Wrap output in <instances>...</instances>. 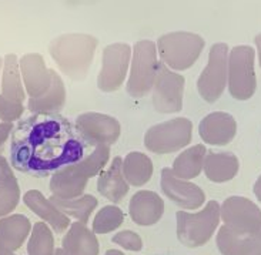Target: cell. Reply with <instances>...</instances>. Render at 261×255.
<instances>
[{
    "mask_svg": "<svg viewBox=\"0 0 261 255\" xmlns=\"http://www.w3.org/2000/svg\"><path fill=\"white\" fill-rule=\"evenodd\" d=\"M128 214L134 224L140 227L154 225L163 218L164 214V200L160 194L150 190H140L128 203Z\"/></svg>",
    "mask_w": 261,
    "mask_h": 255,
    "instance_id": "16",
    "label": "cell"
},
{
    "mask_svg": "<svg viewBox=\"0 0 261 255\" xmlns=\"http://www.w3.org/2000/svg\"><path fill=\"white\" fill-rule=\"evenodd\" d=\"M109 161H110V146L99 144L94 146L80 161H77V165L87 177L93 178L99 177V174L106 168Z\"/></svg>",
    "mask_w": 261,
    "mask_h": 255,
    "instance_id": "31",
    "label": "cell"
},
{
    "mask_svg": "<svg viewBox=\"0 0 261 255\" xmlns=\"http://www.w3.org/2000/svg\"><path fill=\"white\" fill-rule=\"evenodd\" d=\"M32 222L23 214H10L0 218V249L14 252L28 240Z\"/></svg>",
    "mask_w": 261,
    "mask_h": 255,
    "instance_id": "21",
    "label": "cell"
},
{
    "mask_svg": "<svg viewBox=\"0 0 261 255\" xmlns=\"http://www.w3.org/2000/svg\"><path fill=\"white\" fill-rule=\"evenodd\" d=\"M237 134V121L226 111H213L198 124L200 138L210 146H227Z\"/></svg>",
    "mask_w": 261,
    "mask_h": 255,
    "instance_id": "15",
    "label": "cell"
},
{
    "mask_svg": "<svg viewBox=\"0 0 261 255\" xmlns=\"http://www.w3.org/2000/svg\"><path fill=\"white\" fill-rule=\"evenodd\" d=\"M20 203L19 184L0 185V218L13 213Z\"/></svg>",
    "mask_w": 261,
    "mask_h": 255,
    "instance_id": "32",
    "label": "cell"
},
{
    "mask_svg": "<svg viewBox=\"0 0 261 255\" xmlns=\"http://www.w3.org/2000/svg\"><path fill=\"white\" fill-rule=\"evenodd\" d=\"M228 51L226 43H214L210 49L208 62L197 80V92L205 103H216L227 89Z\"/></svg>",
    "mask_w": 261,
    "mask_h": 255,
    "instance_id": "8",
    "label": "cell"
},
{
    "mask_svg": "<svg viewBox=\"0 0 261 255\" xmlns=\"http://www.w3.org/2000/svg\"><path fill=\"white\" fill-rule=\"evenodd\" d=\"M240 170V161L236 154L230 151H207L204 158V171L205 177L212 183H227L231 181Z\"/></svg>",
    "mask_w": 261,
    "mask_h": 255,
    "instance_id": "22",
    "label": "cell"
},
{
    "mask_svg": "<svg viewBox=\"0 0 261 255\" xmlns=\"http://www.w3.org/2000/svg\"><path fill=\"white\" fill-rule=\"evenodd\" d=\"M2 69H3V59L0 57V76H2Z\"/></svg>",
    "mask_w": 261,
    "mask_h": 255,
    "instance_id": "43",
    "label": "cell"
},
{
    "mask_svg": "<svg viewBox=\"0 0 261 255\" xmlns=\"http://www.w3.org/2000/svg\"><path fill=\"white\" fill-rule=\"evenodd\" d=\"M24 104L16 103L0 94V123H14L20 120L24 113Z\"/></svg>",
    "mask_w": 261,
    "mask_h": 255,
    "instance_id": "33",
    "label": "cell"
},
{
    "mask_svg": "<svg viewBox=\"0 0 261 255\" xmlns=\"http://www.w3.org/2000/svg\"><path fill=\"white\" fill-rule=\"evenodd\" d=\"M67 92L62 76L53 70L51 84L47 92L43 93L39 97H29L28 108L33 114H56L66 104Z\"/></svg>",
    "mask_w": 261,
    "mask_h": 255,
    "instance_id": "23",
    "label": "cell"
},
{
    "mask_svg": "<svg viewBox=\"0 0 261 255\" xmlns=\"http://www.w3.org/2000/svg\"><path fill=\"white\" fill-rule=\"evenodd\" d=\"M92 149L74 123L60 113L32 114L12 131L10 164L29 176L46 177L80 161Z\"/></svg>",
    "mask_w": 261,
    "mask_h": 255,
    "instance_id": "1",
    "label": "cell"
},
{
    "mask_svg": "<svg viewBox=\"0 0 261 255\" xmlns=\"http://www.w3.org/2000/svg\"><path fill=\"white\" fill-rule=\"evenodd\" d=\"M0 87H2V96H5L6 99L13 100L16 103H24L28 94L21 80L19 59L13 53L6 54L3 59Z\"/></svg>",
    "mask_w": 261,
    "mask_h": 255,
    "instance_id": "24",
    "label": "cell"
},
{
    "mask_svg": "<svg viewBox=\"0 0 261 255\" xmlns=\"http://www.w3.org/2000/svg\"><path fill=\"white\" fill-rule=\"evenodd\" d=\"M160 187L164 195L184 211L198 210L205 204V192L189 180L176 177L170 167L162 170Z\"/></svg>",
    "mask_w": 261,
    "mask_h": 255,
    "instance_id": "13",
    "label": "cell"
},
{
    "mask_svg": "<svg viewBox=\"0 0 261 255\" xmlns=\"http://www.w3.org/2000/svg\"><path fill=\"white\" fill-rule=\"evenodd\" d=\"M254 43H255V53H257V57H258V64H260L261 67V33L255 36L254 39Z\"/></svg>",
    "mask_w": 261,
    "mask_h": 255,
    "instance_id": "38",
    "label": "cell"
},
{
    "mask_svg": "<svg viewBox=\"0 0 261 255\" xmlns=\"http://www.w3.org/2000/svg\"><path fill=\"white\" fill-rule=\"evenodd\" d=\"M132 62V46L127 43H113L103 49L101 69L97 76V87L103 93L120 90L128 76Z\"/></svg>",
    "mask_w": 261,
    "mask_h": 255,
    "instance_id": "10",
    "label": "cell"
},
{
    "mask_svg": "<svg viewBox=\"0 0 261 255\" xmlns=\"http://www.w3.org/2000/svg\"><path fill=\"white\" fill-rule=\"evenodd\" d=\"M121 170L128 185L143 187L153 177L154 165L147 154L141 151H130L127 156L123 158Z\"/></svg>",
    "mask_w": 261,
    "mask_h": 255,
    "instance_id": "26",
    "label": "cell"
},
{
    "mask_svg": "<svg viewBox=\"0 0 261 255\" xmlns=\"http://www.w3.org/2000/svg\"><path fill=\"white\" fill-rule=\"evenodd\" d=\"M74 126L80 135L90 146H112L120 138L121 124L113 116L96 111H86L79 114Z\"/></svg>",
    "mask_w": 261,
    "mask_h": 255,
    "instance_id": "12",
    "label": "cell"
},
{
    "mask_svg": "<svg viewBox=\"0 0 261 255\" xmlns=\"http://www.w3.org/2000/svg\"><path fill=\"white\" fill-rule=\"evenodd\" d=\"M90 178L80 170L77 163L66 165L55 171L50 177V191L53 197L59 199H76L85 194Z\"/></svg>",
    "mask_w": 261,
    "mask_h": 255,
    "instance_id": "17",
    "label": "cell"
},
{
    "mask_svg": "<svg viewBox=\"0 0 261 255\" xmlns=\"http://www.w3.org/2000/svg\"><path fill=\"white\" fill-rule=\"evenodd\" d=\"M216 245L221 255H251L253 235L239 234L221 225L216 237Z\"/></svg>",
    "mask_w": 261,
    "mask_h": 255,
    "instance_id": "28",
    "label": "cell"
},
{
    "mask_svg": "<svg viewBox=\"0 0 261 255\" xmlns=\"http://www.w3.org/2000/svg\"><path fill=\"white\" fill-rule=\"evenodd\" d=\"M50 200L57 206V208L66 214L69 218L80 221L87 224L94 210L99 206V200L92 194H83L76 199H59V197H50Z\"/></svg>",
    "mask_w": 261,
    "mask_h": 255,
    "instance_id": "27",
    "label": "cell"
},
{
    "mask_svg": "<svg viewBox=\"0 0 261 255\" xmlns=\"http://www.w3.org/2000/svg\"><path fill=\"white\" fill-rule=\"evenodd\" d=\"M0 251H2V249H0Z\"/></svg>",
    "mask_w": 261,
    "mask_h": 255,
    "instance_id": "44",
    "label": "cell"
},
{
    "mask_svg": "<svg viewBox=\"0 0 261 255\" xmlns=\"http://www.w3.org/2000/svg\"><path fill=\"white\" fill-rule=\"evenodd\" d=\"M193 140V121L174 117L154 124L144 134V147L153 154H171L187 149Z\"/></svg>",
    "mask_w": 261,
    "mask_h": 255,
    "instance_id": "7",
    "label": "cell"
},
{
    "mask_svg": "<svg viewBox=\"0 0 261 255\" xmlns=\"http://www.w3.org/2000/svg\"><path fill=\"white\" fill-rule=\"evenodd\" d=\"M55 237L46 222H36L29 235L28 255H55Z\"/></svg>",
    "mask_w": 261,
    "mask_h": 255,
    "instance_id": "29",
    "label": "cell"
},
{
    "mask_svg": "<svg viewBox=\"0 0 261 255\" xmlns=\"http://www.w3.org/2000/svg\"><path fill=\"white\" fill-rule=\"evenodd\" d=\"M220 220L239 234L254 235L261 230V210L251 200L231 195L220 206Z\"/></svg>",
    "mask_w": 261,
    "mask_h": 255,
    "instance_id": "11",
    "label": "cell"
},
{
    "mask_svg": "<svg viewBox=\"0 0 261 255\" xmlns=\"http://www.w3.org/2000/svg\"><path fill=\"white\" fill-rule=\"evenodd\" d=\"M105 255H124L121 251H119V249H109V251H106V254Z\"/></svg>",
    "mask_w": 261,
    "mask_h": 255,
    "instance_id": "40",
    "label": "cell"
},
{
    "mask_svg": "<svg viewBox=\"0 0 261 255\" xmlns=\"http://www.w3.org/2000/svg\"><path fill=\"white\" fill-rule=\"evenodd\" d=\"M62 248L67 255H99L97 235L85 222H71L62 241Z\"/></svg>",
    "mask_w": 261,
    "mask_h": 255,
    "instance_id": "20",
    "label": "cell"
},
{
    "mask_svg": "<svg viewBox=\"0 0 261 255\" xmlns=\"http://www.w3.org/2000/svg\"><path fill=\"white\" fill-rule=\"evenodd\" d=\"M227 87L233 99L247 101L257 90L255 50L247 44L236 46L228 51Z\"/></svg>",
    "mask_w": 261,
    "mask_h": 255,
    "instance_id": "6",
    "label": "cell"
},
{
    "mask_svg": "<svg viewBox=\"0 0 261 255\" xmlns=\"http://www.w3.org/2000/svg\"><path fill=\"white\" fill-rule=\"evenodd\" d=\"M124 221V213L117 206H105L94 215L92 230L96 235L110 234L120 227Z\"/></svg>",
    "mask_w": 261,
    "mask_h": 255,
    "instance_id": "30",
    "label": "cell"
},
{
    "mask_svg": "<svg viewBox=\"0 0 261 255\" xmlns=\"http://www.w3.org/2000/svg\"><path fill=\"white\" fill-rule=\"evenodd\" d=\"M23 203L28 207L30 211L42 218L43 222H46L50 228H53V231L60 234L64 233L67 228L70 227V218L63 214L57 206L47 199L42 191L39 190H29L24 195H23Z\"/></svg>",
    "mask_w": 261,
    "mask_h": 255,
    "instance_id": "18",
    "label": "cell"
},
{
    "mask_svg": "<svg viewBox=\"0 0 261 255\" xmlns=\"http://www.w3.org/2000/svg\"><path fill=\"white\" fill-rule=\"evenodd\" d=\"M204 39L191 32H171L155 43L159 59L173 71H184L194 66L204 50Z\"/></svg>",
    "mask_w": 261,
    "mask_h": 255,
    "instance_id": "3",
    "label": "cell"
},
{
    "mask_svg": "<svg viewBox=\"0 0 261 255\" xmlns=\"http://www.w3.org/2000/svg\"><path fill=\"white\" fill-rule=\"evenodd\" d=\"M0 255H16L14 252H7V251H0Z\"/></svg>",
    "mask_w": 261,
    "mask_h": 255,
    "instance_id": "42",
    "label": "cell"
},
{
    "mask_svg": "<svg viewBox=\"0 0 261 255\" xmlns=\"http://www.w3.org/2000/svg\"><path fill=\"white\" fill-rule=\"evenodd\" d=\"M19 184L17 178L14 176L12 164L6 160V157L0 154V185H13Z\"/></svg>",
    "mask_w": 261,
    "mask_h": 255,
    "instance_id": "35",
    "label": "cell"
},
{
    "mask_svg": "<svg viewBox=\"0 0 261 255\" xmlns=\"http://www.w3.org/2000/svg\"><path fill=\"white\" fill-rule=\"evenodd\" d=\"M13 128V123H0V150L5 147L6 141L10 138Z\"/></svg>",
    "mask_w": 261,
    "mask_h": 255,
    "instance_id": "36",
    "label": "cell"
},
{
    "mask_svg": "<svg viewBox=\"0 0 261 255\" xmlns=\"http://www.w3.org/2000/svg\"><path fill=\"white\" fill-rule=\"evenodd\" d=\"M112 241L117 244L121 248L127 249V251H133V252H139L143 249V240L141 237L136 231L132 230H124V231H119L117 234L113 235Z\"/></svg>",
    "mask_w": 261,
    "mask_h": 255,
    "instance_id": "34",
    "label": "cell"
},
{
    "mask_svg": "<svg viewBox=\"0 0 261 255\" xmlns=\"http://www.w3.org/2000/svg\"><path fill=\"white\" fill-rule=\"evenodd\" d=\"M99 40L92 35L67 33L57 36L49 44V53L64 76L83 81L92 67Z\"/></svg>",
    "mask_w": 261,
    "mask_h": 255,
    "instance_id": "2",
    "label": "cell"
},
{
    "mask_svg": "<svg viewBox=\"0 0 261 255\" xmlns=\"http://www.w3.org/2000/svg\"><path fill=\"white\" fill-rule=\"evenodd\" d=\"M21 80L29 97H39L47 92L53 78V69L46 66V62L39 53H28L19 59Z\"/></svg>",
    "mask_w": 261,
    "mask_h": 255,
    "instance_id": "14",
    "label": "cell"
},
{
    "mask_svg": "<svg viewBox=\"0 0 261 255\" xmlns=\"http://www.w3.org/2000/svg\"><path fill=\"white\" fill-rule=\"evenodd\" d=\"M121 164L123 158L119 156L114 157L109 167L101 171L97 177V191L113 204L123 201L130 190V185L123 176Z\"/></svg>",
    "mask_w": 261,
    "mask_h": 255,
    "instance_id": "19",
    "label": "cell"
},
{
    "mask_svg": "<svg viewBox=\"0 0 261 255\" xmlns=\"http://www.w3.org/2000/svg\"><path fill=\"white\" fill-rule=\"evenodd\" d=\"M207 149L204 144H196L181 150V153L174 158L171 171L176 177L181 180H193L198 177L203 171Z\"/></svg>",
    "mask_w": 261,
    "mask_h": 255,
    "instance_id": "25",
    "label": "cell"
},
{
    "mask_svg": "<svg viewBox=\"0 0 261 255\" xmlns=\"http://www.w3.org/2000/svg\"><path fill=\"white\" fill-rule=\"evenodd\" d=\"M176 222L178 241L189 248L203 247L220 225V204L210 200L197 213L177 211Z\"/></svg>",
    "mask_w": 261,
    "mask_h": 255,
    "instance_id": "4",
    "label": "cell"
},
{
    "mask_svg": "<svg viewBox=\"0 0 261 255\" xmlns=\"http://www.w3.org/2000/svg\"><path fill=\"white\" fill-rule=\"evenodd\" d=\"M186 78L173 71L162 62L159 63L157 76L151 89V104L157 113L176 114L183 110Z\"/></svg>",
    "mask_w": 261,
    "mask_h": 255,
    "instance_id": "9",
    "label": "cell"
},
{
    "mask_svg": "<svg viewBox=\"0 0 261 255\" xmlns=\"http://www.w3.org/2000/svg\"><path fill=\"white\" fill-rule=\"evenodd\" d=\"M251 255H261V230L253 235V248Z\"/></svg>",
    "mask_w": 261,
    "mask_h": 255,
    "instance_id": "37",
    "label": "cell"
},
{
    "mask_svg": "<svg viewBox=\"0 0 261 255\" xmlns=\"http://www.w3.org/2000/svg\"><path fill=\"white\" fill-rule=\"evenodd\" d=\"M253 191H254L255 199L258 200L261 203V174L260 177L257 178V181L254 183V187H253Z\"/></svg>",
    "mask_w": 261,
    "mask_h": 255,
    "instance_id": "39",
    "label": "cell"
},
{
    "mask_svg": "<svg viewBox=\"0 0 261 255\" xmlns=\"http://www.w3.org/2000/svg\"><path fill=\"white\" fill-rule=\"evenodd\" d=\"M55 255H67V254L64 252L63 248H56V251H55Z\"/></svg>",
    "mask_w": 261,
    "mask_h": 255,
    "instance_id": "41",
    "label": "cell"
},
{
    "mask_svg": "<svg viewBox=\"0 0 261 255\" xmlns=\"http://www.w3.org/2000/svg\"><path fill=\"white\" fill-rule=\"evenodd\" d=\"M159 63L160 59L154 42L139 40L134 43L126 86V90L133 99H143L151 93Z\"/></svg>",
    "mask_w": 261,
    "mask_h": 255,
    "instance_id": "5",
    "label": "cell"
}]
</instances>
